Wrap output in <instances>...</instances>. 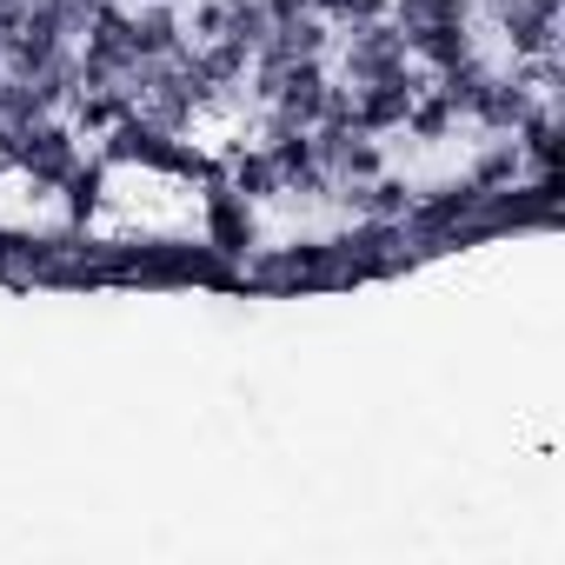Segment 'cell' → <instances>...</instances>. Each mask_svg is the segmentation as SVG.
Listing matches in <instances>:
<instances>
[{
    "instance_id": "6da1fadb",
    "label": "cell",
    "mask_w": 565,
    "mask_h": 565,
    "mask_svg": "<svg viewBox=\"0 0 565 565\" xmlns=\"http://www.w3.org/2000/svg\"><path fill=\"white\" fill-rule=\"evenodd\" d=\"M0 153H14L34 180H67L74 167H81V147H74V134L61 127V120H34V127H14L8 134V147H0Z\"/></svg>"
},
{
    "instance_id": "7a4b0ae2",
    "label": "cell",
    "mask_w": 565,
    "mask_h": 565,
    "mask_svg": "<svg viewBox=\"0 0 565 565\" xmlns=\"http://www.w3.org/2000/svg\"><path fill=\"white\" fill-rule=\"evenodd\" d=\"M406 34L393 21H360L353 41H347V87H366V81H393L406 74Z\"/></svg>"
},
{
    "instance_id": "3957f363",
    "label": "cell",
    "mask_w": 565,
    "mask_h": 565,
    "mask_svg": "<svg viewBox=\"0 0 565 565\" xmlns=\"http://www.w3.org/2000/svg\"><path fill=\"white\" fill-rule=\"evenodd\" d=\"M127 41H134V61H173L186 47L180 8H173V0H147L140 14H127Z\"/></svg>"
},
{
    "instance_id": "277c9868",
    "label": "cell",
    "mask_w": 565,
    "mask_h": 565,
    "mask_svg": "<svg viewBox=\"0 0 565 565\" xmlns=\"http://www.w3.org/2000/svg\"><path fill=\"white\" fill-rule=\"evenodd\" d=\"M499 28H505V41H512V54H519V61L558 54V21H552V14H539V8H525V0H505V8H499Z\"/></svg>"
},
{
    "instance_id": "5b68a950",
    "label": "cell",
    "mask_w": 565,
    "mask_h": 565,
    "mask_svg": "<svg viewBox=\"0 0 565 565\" xmlns=\"http://www.w3.org/2000/svg\"><path fill=\"white\" fill-rule=\"evenodd\" d=\"M532 114V94H525V81H486V94H479V107H472V120L479 127H492V134H519V120Z\"/></svg>"
},
{
    "instance_id": "8992f818",
    "label": "cell",
    "mask_w": 565,
    "mask_h": 565,
    "mask_svg": "<svg viewBox=\"0 0 565 565\" xmlns=\"http://www.w3.org/2000/svg\"><path fill=\"white\" fill-rule=\"evenodd\" d=\"M206 220H213V246H220V253H246V246H253V213H246V200H239L233 186H213Z\"/></svg>"
},
{
    "instance_id": "52a82bcc",
    "label": "cell",
    "mask_w": 565,
    "mask_h": 565,
    "mask_svg": "<svg viewBox=\"0 0 565 565\" xmlns=\"http://www.w3.org/2000/svg\"><path fill=\"white\" fill-rule=\"evenodd\" d=\"M393 28L413 41V34H426V28H446V21H472V0H393Z\"/></svg>"
},
{
    "instance_id": "ba28073f",
    "label": "cell",
    "mask_w": 565,
    "mask_h": 565,
    "mask_svg": "<svg viewBox=\"0 0 565 565\" xmlns=\"http://www.w3.org/2000/svg\"><path fill=\"white\" fill-rule=\"evenodd\" d=\"M406 54H419V61H433V67H459V61L472 54V21L426 28V34H413V41H406Z\"/></svg>"
},
{
    "instance_id": "9c48e42d",
    "label": "cell",
    "mask_w": 565,
    "mask_h": 565,
    "mask_svg": "<svg viewBox=\"0 0 565 565\" xmlns=\"http://www.w3.org/2000/svg\"><path fill=\"white\" fill-rule=\"evenodd\" d=\"M233 193H239V200H266V193H287V180H279L273 153H239V160H233Z\"/></svg>"
},
{
    "instance_id": "30bf717a",
    "label": "cell",
    "mask_w": 565,
    "mask_h": 565,
    "mask_svg": "<svg viewBox=\"0 0 565 565\" xmlns=\"http://www.w3.org/2000/svg\"><path fill=\"white\" fill-rule=\"evenodd\" d=\"M452 120H459V114H452L439 94H426V87H419V94H413V107H406V134H413V140H446V134H452Z\"/></svg>"
},
{
    "instance_id": "8fae6325",
    "label": "cell",
    "mask_w": 565,
    "mask_h": 565,
    "mask_svg": "<svg viewBox=\"0 0 565 565\" xmlns=\"http://www.w3.org/2000/svg\"><path fill=\"white\" fill-rule=\"evenodd\" d=\"M512 173H519V140H505V134H499V147L472 167V193H492V186H505Z\"/></svg>"
},
{
    "instance_id": "7c38bea8",
    "label": "cell",
    "mask_w": 565,
    "mask_h": 565,
    "mask_svg": "<svg viewBox=\"0 0 565 565\" xmlns=\"http://www.w3.org/2000/svg\"><path fill=\"white\" fill-rule=\"evenodd\" d=\"M386 8L393 0H313V14H327V21H386Z\"/></svg>"
},
{
    "instance_id": "4fadbf2b",
    "label": "cell",
    "mask_w": 565,
    "mask_h": 565,
    "mask_svg": "<svg viewBox=\"0 0 565 565\" xmlns=\"http://www.w3.org/2000/svg\"><path fill=\"white\" fill-rule=\"evenodd\" d=\"M186 28H193V47H206V41H226V0H200Z\"/></svg>"
},
{
    "instance_id": "5bb4252c",
    "label": "cell",
    "mask_w": 565,
    "mask_h": 565,
    "mask_svg": "<svg viewBox=\"0 0 565 565\" xmlns=\"http://www.w3.org/2000/svg\"><path fill=\"white\" fill-rule=\"evenodd\" d=\"M67 200H74V213H94L100 206V167H74L67 173Z\"/></svg>"
},
{
    "instance_id": "9a60e30c",
    "label": "cell",
    "mask_w": 565,
    "mask_h": 565,
    "mask_svg": "<svg viewBox=\"0 0 565 565\" xmlns=\"http://www.w3.org/2000/svg\"><path fill=\"white\" fill-rule=\"evenodd\" d=\"M266 14H273V28H279V21H300V14H313V0H266Z\"/></svg>"
},
{
    "instance_id": "2e32d148",
    "label": "cell",
    "mask_w": 565,
    "mask_h": 565,
    "mask_svg": "<svg viewBox=\"0 0 565 565\" xmlns=\"http://www.w3.org/2000/svg\"><path fill=\"white\" fill-rule=\"evenodd\" d=\"M525 8H539V14H552V21H558V14H565V0H525Z\"/></svg>"
},
{
    "instance_id": "e0dca14e",
    "label": "cell",
    "mask_w": 565,
    "mask_h": 565,
    "mask_svg": "<svg viewBox=\"0 0 565 565\" xmlns=\"http://www.w3.org/2000/svg\"><path fill=\"white\" fill-rule=\"evenodd\" d=\"M479 8H492V14H499V8H505V0H479Z\"/></svg>"
},
{
    "instance_id": "ac0fdd59",
    "label": "cell",
    "mask_w": 565,
    "mask_h": 565,
    "mask_svg": "<svg viewBox=\"0 0 565 565\" xmlns=\"http://www.w3.org/2000/svg\"><path fill=\"white\" fill-rule=\"evenodd\" d=\"M173 8H180V0H173Z\"/></svg>"
}]
</instances>
